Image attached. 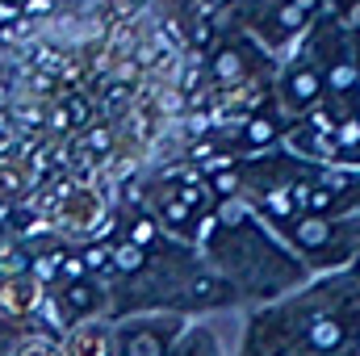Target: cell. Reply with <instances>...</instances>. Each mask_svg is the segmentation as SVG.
<instances>
[{
	"label": "cell",
	"mask_w": 360,
	"mask_h": 356,
	"mask_svg": "<svg viewBox=\"0 0 360 356\" xmlns=\"http://www.w3.org/2000/svg\"><path fill=\"white\" fill-rule=\"evenodd\" d=\"M360 331V281L327 272L248 310L239 356H348Z\"/></svg>",
	"instance_id": "6da1fadb"
},
{
	"label": "cell",
	"mask_w": 360,
	"mask_h": 356,
	"mask_svg": "<svg viewBox=\"0 0 360 356\" xmlns=\"http://www.w3.org/2000/svg\"><path fill=\"white\" fill-rule=\"evenodd\" d=\"M197 252L231 285L235 302L252 306V310L314 281V272L289 252V243L281 235H272L243 201H222L218 197L214 227L205 231Z\"/></svg>",
	"instance_id": "7a4b0ae2"
},
{
	"label": "cell",
	"mask_w": 360,
	"mask_h": 356,
	"mask_svg": "<svg viewBox=\"0 0 360 356\" xmlns=\"http://www.w3.org/2000/svg\"><path fill=\"white\" fill-rule=\"evenodd\" d=\"M139 205L188 248H201L205 231L214 227V205L218 197L210 193V184L197 177L184 160L180 168H164V172H151V177L139 184Z\"/></svg>",
	"instance_id": "3957f363"
},
{
	"label": "cell",
	"mask_w": 360,
	"mask_h": 356,
	"mask_svg": "<svg viewBox=\"0 0 360 356\" xmlns=\"http://www.w3.org/2000/svg\"><path fill=\"white\" fill-rule=\"evenodd\" d=\"M276 63L281 59H272L264 46H256L243 30L226 21H210L201 30V76L210 96L276 80Z\"/></svg>",
	"instance_id": "277c9868"
},
{
	"label": "cell",
	"mask_w": 360,
	"mask_h": 356,
	"mask_svg": "<svg viewBox=\"0 0 360 356\" xmlns=\"http://www.w3.org/2000/svg\"><path fill=\"white\" fill-rule=\"evenodd\" d=\"M327 13H335V0H239L222 21L243 30L272 59H285Z\"/></svg>",
	"instance_id": "5b68a950"
},
{
	"label": "cell",
	"mask_w": 360,
	"mask_h": 356,
	"mask_svg": "<svg viewBox=\"0 0 360 356\" xmlns=\"http://www.w3.org/2000/svg\"><path fill=\"white\" fill-rule=\"evenodd\" d=\"M281 239L314 276L348 272L360 252V214H344V218H306L302 214Z\"/></svg>",
	"instance_id": "8992f818"
},
{
	"label": "cell",
	"mask_w": 360,
	"mask_h": 356,
	"mask_svg": "<svg viewBox=\"0 0 360 356\" xmlns=\"http://www.w3.org/2000/svg\"><path fill=\"white\" fill-rule=\"evenodd\" d=\"M117 201V197H113ZM113 201L89 184V180H72L55 193V201L46 205V227L55 235H63L68 243H92L105 239L113 231Z\"/></svg>",
	"instance_id": "52a82bcc"
},
{
	"label": "cell",
	"mask_w": 360,
	"mask_h": 356,
	"mask_svg": "<svg viewBox=\"0 0 360 356\" xmlns=\"http://www.w3.org/2000/svg\"><path fill=\"white\" fill-rule=\"evenodd\" d=\"M89 319H109V281L84 272L80 256H76L72 268L46 289V323L55 331H68Z\"/></svg>",
	"instance_id": "ba28073f"
},
{
	"label": "cell",
	"mask_w": 360,
	"mask_h": 356,
	"mask_svg": "<svg viewBox=\"0 0 360 356\" xmlns=\"http://www.w3.org/2000/svg\"><path fill=\"white\" fill-rule=\"evenodd\" d=\"M272 101H276V109L289 117V126L306 122L319 105H327V76H323V63H319L306 46H293V51L276 63Z\"/></svg>",
	"instance_id": "9c48e42d"
},
{
	"label": "cell",
	"mask_w": 360,
	"mask_h": 356,
	"mask_svg": "<svg viewBox=\"0 0 360 356\" xmlns=\"http://www.w3.org/2000/svg\"><path fill=\"white\" fill-rule=\"evenodd\" d=\"M42 323H46V285L34 272L4 276L0 281V356L13 348V340H21L25 331H34Z\"/></svg>",
	"instance_id": "30bf717a"
},
{
	"label": "cell",
	"mask_w": 360,
	"mask_h": 356,
	"mask_svg": "<svg viewBox=\"0 0 360 356\" xmlns=\"http://www.w3.org/2000/svg\"><path fill=\"white\" fill-rule=\"evenodd\" d=\"M188 327L184 314H134L113 323V356H168L180 331Z\"/></svg>",
	"instance_id": "8fae6325"
},
{
	"label": "cell",
	"mask_w": 360,
	"mask_h": 356,
	"mask_svg": "<svg viewBox=\"0 0 360 356\" xmlns=\"http://www.w3.org/2000/svg\"><path fill=\"white\" fill-rule=\"evenodd\" d=\"M63 356H113V319H89L68 327Z\"/></svg>",
	"instance_id": "7c38bea8"
},
{
	"label": "cell",
	"mask_w": 360,
	"mask_h": 356,
	"mask_svg": "<svg viewBox=\"0 0 360 356\" xmlns=\"http://www.w3.org/2000/svg\"><path fill=\"white\" fill-rule=\"evenodd\" d=\"M168 356H226V352H222L218 331H214L205 319H188V327L180 331V340L172 344Z\"/></svg>",
	"instance_id": "4fadbf2b"
},
{
	"label": "cell",
	"mask_w": 360,
	"mask_h": 356,
	"mask_svg": "<svg viewBox=\"0 0 360 356\" xmlns=\"http://www.w3.org/2000/svg\"><path fill=\"white\" fill-rule=\"evenodd\" d=\"M4 356H63V331H55V327H34V331H25L21 340H13V348Z\"/></svg>",
	"instance_id": "5bb4252c"
},
{
	"label": "cell",
	"mask_w": 360,
	"mask_h": 356,
	"mask_svg": "<svg viewBox=\"0 0 360 356\" xmlns=\"http://www.w3.org/2000/svg\"><path fill=\"white\" fill-rule=\"evenodd\" d=\"M201 21H222V17H231V8L239 4V0H184Z\"/></svg>",
	"instance_id": "9a60e30c"
},
{
	"label": "cell",
	"mask_w": 360,
	"mask_h": 356,
	"mask_svg": "<svg viewBox=\"0 0 360 356\" xmlns=\"http://www.w3.org/2000/svg\"><path fill=\"white\" fill-rule=\"evenodd\" d=\"M42 0H0V13H21V8H34Z\"/></svg>",
	"instance_id": "2e32d148"
},
{
	"label": "cell",
	"mask_w": 360,
	"mask_h": 356,
	"mask_svg": "<svg viewBox=\"0 0 360 356\" xmlns=\"http://www.w3.org/2000/svg\"><path fill=\"white\" fill-rule=\"evenodd\" d=\"M348 272H352V276L360 281V252H356V260H352V268H348Z\"/></svg>",
	"instance_id": "e0dca14e"
}]
</instances>
